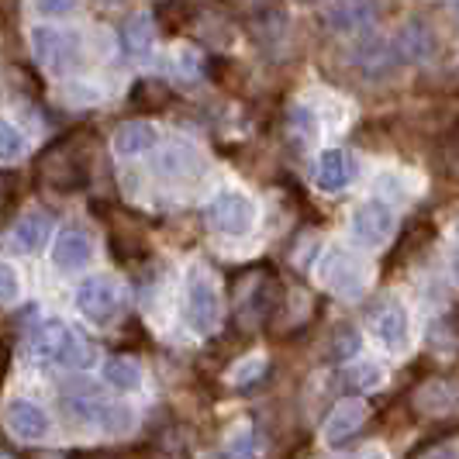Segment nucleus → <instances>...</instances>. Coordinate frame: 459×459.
I'll list each match as a JSON object with an SVG mask.
<instances>
[{"label": "nucleus", "mask_w": 459, "mask_h": 459, "mask_svg": "<svg viewBox=\"0 0 459 459\" xmlns=\"http://www.w3.org/2000/svg\"><path fill=\"white\" fill-rule=\"evenodd\" d=\"M31 349H35V356H42L56 367L87 369L93 363V345L76 328H69L63 318H46L35 325Z\"/></svg>", "instance_id": "obj_1"}, {"label": "nucleus", "mask_w": 459, "mask_h": 459, "mask_svg": "<svg viewBox=\"0 0 459 459\" xmlns=\"http://www.w3.org/2000/svg\"><path fill=\"white\" fill-rule=\"evenodd\" d=\"M218 315H221V298H218V287L214 280L194 266L186 276V290H184V318L186 325L197 332V335H211L218 328Z\"/></svg>", "instance_id": "obj_2"}, {"label": "nucleus", "mask_w": 459, "mask_h": 459, "mask_svg": "<svg viewBox=\"0 0 459 459\" xmlns=\"http://www.w3.org/2000/svg\"><path fill=\"white\" fill-rule=\"evenodd\" d=\"M31 48H35V59L52 76H69L80 66V35H73V31L39 24V28H31Z\"/></svg>", "instance_id": "obj_3"}, {"label": "nucleus", "mask_w": 459, "mask_h": 459, "mask_svg": "<svg viewBox=\"0 0 459 459\" xmlns=\"http://www.w3.org/2000/svg\"><path fill=\"white\" fill-rule=\"evenodd\" d=\"M207 225L221 235H249L255 225V201L238 190H218L204 207Z\"/></svg>", "instance_id": "obj_4"}, {"label": "nucleus", "mask_w": 459, "mask_h": 459, "mask_svg": "<svg viewBox=\"0 0 459 459\" xmlns=\"http://www.w3.org/2000/svg\"><path fill=\"white\" fill-rule=\"evenodd\" d=\"M322 283L342 300H356L367 294L369 270L345 249H328L322 259Z\"/></svg>", "instance_id": "obj_5"}, {"label": "nucleus", "mask_w": 459, "mask_h": 459, "mask_svg": "<svg viewBox=\"0 0 459 459\" xmlns=\"http://www.w3.org/2000/svg\"><path fill=\"white\" fill-rule=\"evenodd\" d=\"M367 325H369V332L387 345V349H394V352H401V349L408 345V339H411V318H408L404 304L394 298L377 300V304L369 307Z\"/></svg>", "instance_id": "obj_6"}, {"label": "nucleus", "mask_w": 459, "mask_h": 459, "mask_svg": "<svg viewBox=\"0 0 459 459\" xmlns=\"http://www.w3.org/2000/svg\"><path fill=\"white\" fill-rule=\"evenodd\" d=\"M76 311L83 318H91L93 325H111L117 318V311H121L117 287L104 276H87L76 287Z\"/></svg>", "instance_id": "obj_7"}, {"label": "nucleus", "mask_w": 459, "mask_h": 459, "mask_svg": "<svg viewBox=\"0 0 459 459\" xmlns=\"http://www.w3.org/2000/svg\"><path fill=\"white\" fill-rule=\"evenodd\" d=\"M394 229H397V218H394L391 204H384V201H363L352 211V238L359 246L380 249L391 242Z\"/></svg>", "instance_id": "obj_8"}, {"label": "nucleus", "mask_w": 459, "mask_h": 459, "mask_svg": "<svg viewBox=\"0 0 459 459\" xmlns=\"http://www.w3.org/2000/svg\"><path fill=\"white\" fill-rule=\"evenodd\" d=\"M42 177L52 190H80L87 184V160L76 162V152H69V142L48 149L46 160H42Z\"/></svg>", "instance_id": "obj_9"}, {"label": "nucleus", "mask_w": 459, "mask_h": 459, "mask_svg": "<svg viewBox=\"0 0 459 459\" xmlns=\"http://www.w3.org/2000/svg\"><path fill=\"white\" fill-rule=\"evenodd\" d=\"M4 425L11 436L24 438V442H39L48 436V414L42 404L28 401V397H11L4 404Z\"/></svg>", "instance_id": "obj_10"}, {"label": "nucleus", "mask_w": 459, "mask_h": 459, "mask_svg": "<svg viewBox=\"0 0 459 459\" xmlns=\"http://www.w3.org/2000/svg\"><path fill=\"white\" fill-rule=\"evenodd\" d=\"M414 408L429 418H453L459 414V384L456 380H446V377H436V380H425L418 391H414Z\"/></svg>", "instance_id": "obj_11"}, {"label": "nucleus", "mask_w": 459, "mask_h": 459, "mask_svg": "<svg viewBox=\"0 0 459 459\" xmlns=\"http://www.w3.org/2000/svg\"><path fill=\"white\" fill-rule=\"evenodd\" d=\"M436 48H438L436 31H432V24L421 22V18L408 22L394 35V52H397L401 63H429L436 56Z\"/></svg>", "instance_id": "obj_12"}, {"label": "nucleus", "mask_w": 459, "mask_h": 459, "mask_svg": "<svg viewBox=\"0 0 459 459\" xmlns=\"http://www.w3.org/2000/svg\"><path fill=\"white\" fill-rule=\"evenodd\" d=\"M91 259H93V242L83 229L69 225V229H63L56 235V242H52V263H56L63 273L83 270Z\"/></svg>", "instance_id": "obj_13"}, {"label": "nucleus", "mask_w": 459, "mask_h": 459, "mask_svg": "<svg viewBox=\"0 0 459 459\" xmlns=\"http://www.w3.org/2000/svg\"><path fill=\"white\" fill-rule=\"evenodd\" d=\"M369 414V404L367 401H359V397H349V401H339L332 414H328V421H325V438H328V446H342L345 438H352L359 432V425L367 421Z\"/></svg>", "instance_id": "obj_14"}, {"label": "nucleus", "mask_w": 459, "mask_h": 459, "mask_svg": "<svg viewBox=\"0 0 459 459\" xmlns=\"http://www.w3.org/2000/svg\"><path fill=\"white\" fill-rule=\"evenodd\" d=\"M380 14L377 0H332L325 11V22L332 31H359L373 24V18Z\"/></svg>", "instance_id": "obj_15"}, {"label": "nucleus", "mask_w": 459, "mask_h": 459, "mask_svg": "<svg viewBox=\"0 0 459 459\" xmlns=\"http://www.w3.org/2000/svg\"><path fill=\"white\" fill-rule=\"evenodd\" d=\"M356 177V162L345 149H325L318 156V169H315V184L325 194H339L345 186L352 184Z\"/></svg>", "instance_id": "obj_16"}, {"label": "nucleus", "mask_w": 459, "mask_h": 459, "mask_svg": "<svg viewBox=\"0 0 459 459\" xmlns=\"http://www.w3.org/2000/svg\"><path fill=\"white\" fill-rule=\"evenodd\" d=\"M48 231H52L48 218H42V214H24L22 221L7 231V249L18 255H35L48 242Z\"/></svg>", "instance_id": "obj_17"}, {"label": "nucleus", "mask_w": 459, "mask_h": 459, "mask_svg": "<svg viewBox=\"0 0 459 459\" xmlns=\"http://www.w3.org/2000/svg\"><path fill=\"white\" fill-rule=\"evenodd\" d=\"M156 39H160V31H156V22L149 14H138V18H132V22L121 28V46H125V52L135 63H149L152 59Z\"/></svg>", "instance_id": "obj_18"}, {"label": "nucleus", "mask_w": 459, "mask_h": 459, "mask_svg": "<svg viewBox=\"0 0 459 459\" xmlns=\"http://www.w3.org/2000/svg\"><path fill=\"white\" fill-rule=\"evenodd\" d=\"M156 142H160L156 125H149V121H125L115 132V152L125 156V160H132V156H142V152L156 149Z\"/></svg>", "instance_id": "obj_19"}, {"label": "nucleus", "mask_w": 459, "mask_h": 459, "mask_svg": "<svg viewBox=\"0 0 459 459\" xmlns=\"http://www.w3.org/2000/svg\"><path fill=\"white\" fill-rule=\"evenodd\" d=\"M352 63L369 73V76H384L394 63H401L397 59V52H394V42H384V39H363L359 46L352 48Z\"/></svg>", "instance_id": "obj_20"}, {"label": "nucleus", "mask_w": 459, "mask_h": 459, "mask_svg": "<svg viewBox=\"0 0 459 459\" xmlns=\"http://www.w3.org/2000/svg\"><path fill=\"white\" fill-rule=\"evenodd\" d=\"M160 173L162 177H190V173H201L204 169V160L190 149V145H166L160 152Z\"/></svg>", "instance_id": "obj_21"}, {"label": "nucleus", "mask_w": 459, "mask_h": 459, "mask_svg": "<svg viewBox=\"0 0 459 459\" xmlns=\"http://www.w3.org/2000/svg\"><path fill=\"white\" fill-rule=\"evenodd\" d=\"M104 380H108L115 391L132 394L142 387V367H138L135 359H128V356H111V359L104 363Z\"/></svg>", "instance_id": "obj_22"}, {"label": "nucleus", "mask_w": 459, "mask_h": 459, "mask_svg": "<svg viewBox=\"0 0 459 459\" xmlns=\"http://www.w3.org/2000/svg\"><path fill=\"white\" fill-rule=\"evenodd\" d=\"M24 156V135L18 125L0 117V162H14Z\"/></svg>", "instance_id": "obj_23"}, {"label": "nucleus", "mask_w": 459, "mask_h": 459, "mask_svg": "<svg viewBox=\"0 0 459 459\" xmlns=\"http://www.w3.org/2000/svg\"><path fill=\"white\" fill-rule=\"evenodd\" d=\"M349 384L356 391H373V387L384 384V369L377 367V363H356V367L349 369Z\"/></svg>", "instance_id": "obj_24"}, {"label": "nucleus", "mask_w": 459, "mask_h": 459, "mask_svg": "<svg viewBox=\"0 0 459 459\" xmlns=\"http://www.w3.org/2000/svg\"><path fill=\"white\" fill-rule=\"evenodd\" d=\"M263 373H266V359H263V356H253V359H246V363L235 367L231 380H235L238 387H249V384H255Z\"/></svg>", "instance_id": "obj_25"}, {"label": "nucleus", "mask_w": 459, "mask_h": 459, "mask_svg": "<svg viewBox=\"0 0 459 459\" xmlns=\"http://www.w3.org/2000/svg\"><path fill=\"white\" fill-rule=\"evenodd\" d=\"M18 294H22V280H18V273L7 263H0V304L18 300Z\"/></svg>", "instance_id": "obj_26"}, {"label": "nucleus", "mask_w": 459, "mask_h": 459, "mask_svg": "<svg viewBox=\"0 0 459 459\" xmlns=\"http://www.w3.org/2000/svg\"><path fill=\"white\" fill-rule=\"evenodd\" d=\"M335 356L339 359H349V356H356L359 352V332H352V328H339V335H335Z\"/></svg>", "instance_id": "obj_27"}, {"label": "nucleus", "mask_w": 459, "mask_h": 459, "mask_svg": "<svg viewBox=\"0 0 459 459\" xmlns=\"http://www.w3.org/2000/svg\"><path fill=\"white\" fill-rule=\"evenodd\" d=\"M76 7V0H35V11L42 18H63Z\"/></svg>", "instance_id": "obj_28"}, {"label": "nucleus", "mask_w": 459, "mask_h": 459, "mask_svg": "<svg viewBox=\"0 0 459 459\" xmlns=\"http://www.w3.org/2000/svg\"><path fill=\"white\" fill-rule=\"evenodd\" d=\"M449 276L459 287V221L453 225V242H449Z\"/></svg>", "instance_id": "obj_29"}, {"label": "nucleus", "mask_w": 459, "mask_h": 459, "mask_svg": "<svg viewBox=\"0 0 459 459\" xmlns=\"http://www.w3.org/2000/svg\"><path fill=\"white\" fill-rule=\"evenodd\" d=\"M11 201V177L7 173H0V207Z\"/></svg>", "instance_id": "obj_30"}, {"label": "nucleus", "mask_w": 459, "mask_h": 459, "mask_svg": "<svg viewBox=\"0 0 459 459\" xmlns=\"http://www.w3.org/2000/svg\"><path fill=\"white\" fill-rule=\"evenodd\" d=\"M294 4H300V7H315V4H322V0H294Z\"/></svg>", "instance_id": "obj_31"}, {"label": "nucleus", "mask_w": 459, "mask_h": 459, "mask_svg": "<svg viewBox=\"0 0 459 459\" xmlns=\"http://www.w3.org/2000/svg\"><path fill=\"white\" fill-rule=\"evenodd\" d=\"M97 4H104V7H117V4H125V0H97Z\"/></svg>", "instance_id": "obj_32"}]
</instances>
